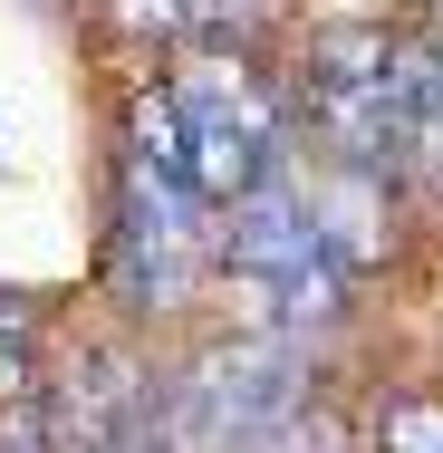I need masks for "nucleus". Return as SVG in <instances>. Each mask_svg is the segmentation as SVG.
<instances>
[{
  "instance_id": "1",
  "label": "nucleus",
  "mask_w": 443,
  "mask_h": 453,
  "mask_svg": "<svg viewBox=\"0 0 443 453\" xmlns=\"http://www.w3.org/2000/svg\"><path fill=\"white\" fill-rule=\"evenodd\" d=\"M183 116V174L202 203H241L261 193L279 165V96L261 88V68H193L174 88Z\"/></svg>"
},
{
  "instance_id": "2",
  "label": "nucleus",
  "mask_w": 443,
  "mask_h": 453,
  "mask_svg": "<svg viewBox=\"0 0 443 453\" xmlns=\"http://www.w3.org/2000/svg\"><path fill=\"white\" fill-rule=\"evenodd\" d=\"M116 261H126V289H135L145 309H174L183 289H193V271L212 261V222H202L193 174L135 155V174H126V222H116Z\"/></svg>"
},
{
  "instance_id": "3",
  "label": "nucleus",
  "mask_w": 443,
  "mask_h": 453,
  "mask_svg": "<svg viewBox=\"0 0 443 453\" xmlns=\"http://www.w3.org/2000/svg\"><path fill=\"white\" fill-rule=\"evenodd\" d=\"M376 453H443V395H395L376 415Z\"/></svg>"
},
{
  "instance_id": "4",
  "label": "nucleus",
  "mask_w": 443,
  "mask_h": 453,
  "mask_svg": "<svg viewBox=\"0 0 443 453\" xmlns=\"http://www.w3.org/2000/svg\"><path fill=\"white\" fill-rule=\"evenodd\" d=\"M222 0H116L126 29H183V19H212Z\"/></svg>"
}]
</instances>
